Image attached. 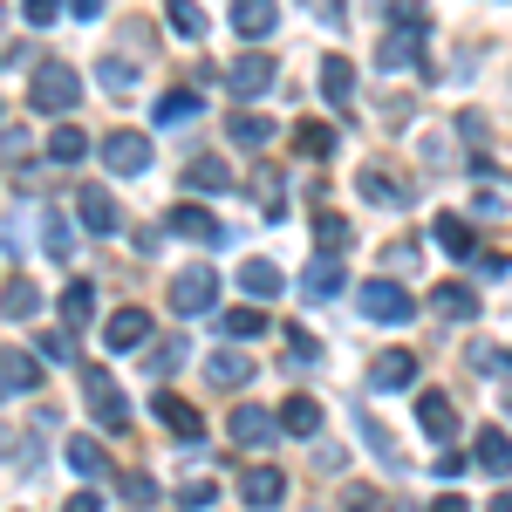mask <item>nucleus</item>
<instances>
[{"instance_id":"nucleus-36","label":"nucleus","mask_w":512,"mask_h":512,"mask_svg":"<svg viewBox=\"0 0 512 512\" xmlns=\"http://www.w3.org/2000/svg\"><path fill=\"white\" fill-rule=\"evenodd\" d=\"M349 239H355V226L342 219V212H315V246L321 253H342Z\"/></svg>"},{"instance_id":"nucleus-46","label":"nucleus","mask_w":512,"mask_h":512,"mask_svg":"<svg viewBox=\"0 0 512 512\" xmlns=\"http://www.w3.org/2000/svg\"><path fill=\"white\" fill-rule=\"evenodd\" d=\"M212 499H219V492H212L205 478H185V492H178V506H185V512H205Z\"/></svg>"},{"instance_id":"nucleus-39","label":"nucleus","mask_w":512,"mask_h":512,"mask_svg":"<svg viewBox=\"0 0 512 512\" xmlns=\"http://www.w3.org/2000/svg\"><path fill=\"white\" fill-rule=\"evenodd\" d=\"M89 308H96V287H89V280H69V287H62V315H69V328H82Z\"/></svg>"},{"instance_id":"nucleus-51","label":"nucleus","mask_w":512,"mask_h":512,"mask_svg":"<svg viewBox=\"0 0 512 512\" xmlns=\"http://www.w3.org/2000/svg\"><path fill=\"white\" fill-rule=\"evenodd\" d=\"M349 512H383V499H376L369 485H355V492H349Z\"/></svg>"},{"instance_id":"nucleus-35","label":"nucleus","mask_w":512,"mask_h":512,"mask_svg":"<svg viewBox=\"0 0 512 512\" xmlns=\"http://www.w3.org/2000/svg\"><path fill=\"white\" fill-rule=\"evenodd\" d=\"M294 151L301 158H335V130L328 123H294Z\"/></svg>"},{"instance_id":"nucleus-7","label":"nucleus","mask_w":512,"mask_h":512,"mask_svg":"<svg viewBox=\"0 0 512 512\" xmlns=\"http://www.w3.org/2000/svg\"><path fill=\"white\" fill-rule=\"evenodd\" d=\"M226 82H233L239 103H260V96H267V89L280 82V69H274V55H267V48H246L233 69H226Z\"/></svg>"},{"instance_id":"nucleus-52","label":"nucleus","mask_w":512,"mask_h":512,"mask_svg":"<svg viewBox=\"0 0 512 512\" xmlns=\"http://www.w3.org/2000/svg\"><path fill=\"white\" fill-rule=\"evenodd\" d=\"M62 512H103V499H96V492H76V499H69Z\"/></svg>"},{"instance_id":"nucleus-57","label":"nucleus","mask_w":512,"mask_h":512,"mask_svg":"<svg viewBox=\"0 0 512 512\" xmlns=\"http://www.w3.org/2000/svg\"><path fill=\"white\" fill-rule=\"evenodd\" d=\"M396 512H417V506H396Z\"/></svg>"},{"instance_id":"nucleus-8","label":"nucleus","mask_w":512,"mask_h":512,"mask_svg":"<svg viewBox=\"0 0 512 512\" xmlns=\"http://www.w3.org/2000/svg\"><path fill=\"white\" fill-rule=\"evenodd\" d=\"M226 431H233V444H239V451H267L274 437H287V431H280V410H260V403H239Z\"/></svg>"},{"instance_id":"nucleus-47","label":"nucleus","mask_w":512,"mask_h":512,"mask_svg":"<svg viewBox=\"0 0 512 512\" xmlns=\"http://www.w3.org/2000/svg\"><path fill=\"white\" fill-rule=\"evenodd\" d=\"M7 465H14V472H35V465H41V444H21V437H7Z\"/></svg>"},{"instance_id":"nucleus-14","label":"nucleus","mask_w":512,"mask_h":512,"mask_svg":"<svg viewBox=\"0 0 512 512\" xmlns=\"http://www.w3.org/2000/svg\"><path fill=\"white\" fill-rule=\"evenodd\" d=\"M103 342H110L117 355L144 349V342H151V315H144V308H117V315L103 321Z\"/></svg>"},{"instance_id":"nucleus-9","label":"nucleus","mask_w":512,"mask_h":512,"mask_svg":"<svg viewBox=\"0 0 512 512\" xmlns=\"http://www.w3.org/2000/svg\"><path fill=\"white\" fill-rule=\"evenodd\" d=\"M76 219H82V233H96V239L123 233V212H117V198L103 192V185H82L76 192Z\"/></svg>"},{"instance_id":"nucleus-34","label":"nucleus","mask_w":512,"mask_h":512,"mask_svg":"<svg viewBox=\"0 0 512 512\" xmlns=\"http://www.w3.org/2000/svg\"><path fill=\"white\" fill-rule=\"evenodd\" d=\"M89 151H96V144L82 137L76 123H62V130L48 137V158H55V164H82V158H89Z\"/></svg>"},{"instance_id":"nucleus-19","label":"nucleus","mask_w":512,"mask_h":512,"mask_svg":"<svg viewBox=\"0 0 512 512\" xmlns=\"http://www.w3.org/2000/svg\"><path fill=\"white\" fill-rule=\"evenodd\" d=\"M41 253L48 260H76V226L62 205H41Z\"/></svg>"},{"instance_id":"nucleus-20","label":"nucleus","mask_w":512,"mask_h":512,"mask_svg":"<svg viewBox=\"0 0 512 512\" xmlns=\"http://www.w3.org/2000/svg\"><path fill=\"white\" fill-rule=\"evenodd\" d=\"M185 192H233V164L219 158V151L192 158V164H185Z\"/></svg>"},{"instance_id":"nucleus-42","label":"nucleus","mask_w":512,"mask_h":512,"mask_svg":"<svg viewBox=\"0 0 512 512\" xmlns=\"http://www.w3.org/2000/svg\"><path fill=\"white\" fill-rule=\"evenodd\" d=\"M171 28H178L185 41H198L205 35V7H198V0H171Z\"/></svg>"},{"instance_id":"nucleus-54","label":"nucleus","mask_w":512,"mask_h":512,"mask_svg":"<svg viewBox=\"0 0 512 512\" xmlns=\"http://www.w3.org/2000/svg\"><path fill=\"white\" fill-rule=\"evenodd\" d=\"M69 14H76V21H96V14H103V0H69Z\"/></svg>"},{"instance_id":"nucleus-15","label":"nucleus","mask_w":512,"mask_h":512,"mask_svg":"<svg viewBox=\"0 0 512 512\" xmlns=\"http://www.w3.org/2000/svg\"><path fill=\"white\" fill-rule=\"evenodd\" d=\"M417 424H424V437L451 444V437H458V410H451V396H444V390H424V396H417Z\"/></svg>"},{"instance_id":"nucleus-11","label":"nucleus","mask_w":512,"mask_h":512,"mask_svg":"<svg viewBox=\"0 0 512 512\" xmlns=\"http://www.w3.org/2000/svg\"><path fill=\"white\" fill-rule=\"evenodd\" d=\"M355 192L369 198V205H383V212L410 205V192H403V178H396L390 164H362V171H355Z\"/></svg>"},{"instance_id":"nucleus-6","label":"nucleus","mask_w":512,"mask_h":512,"mask_svg":"<svg viewBox=\"0 0 512 512\" xmlns=\"http://www.w3.org/2000/svg\"><path fill=\"white\" fill-rule=\"evenodd\" d=\"M417 62H424V14L396 21L390 35L376 41V69H417Z\"/></svg>"},{"instance_id":"nucleus-13","label":"nucleus","mask_w":512,"mask_h":512,"mask_svg":"<svg viewBox=\"0 0 512 512\" xmlns=\"http://www.w3.org/2000/svg\"><path fill=\"white\" fill-rule=\"evenodd\" d=\"M349 287V267H342V253H321L315 267L301 274V301H335Z\"/></svg>"},{"instance_id":"nucleus-22","label":"nucleus","mask_w":512,"mask_h":512,"mask_svg":"<svg viewBox=\"0 0 512 512\" xmlns=\"http://www.w3.org/2000/svg\"><path fill=\"white\" fill-rule=\"evenodd\" d=\"M321 96H328L335 110H355V69H349V55H321Z\"/></svg>"},{"instance_id":"nucleus-48","label":"nucleus","mask_w":512,"mask_h":512,"mask_svg":"<svg viewBox=\"0 0 512 512\" xmlns=\"http://www.w3.org/2000/svg\"><path fill=\"white\" fill-rule=\"evenodd\" d=\"M69 0H21V14H28V28H48L55 14H62Z\"/></svg>"},{"instance_id":"nucleus-26","label":"nucleus","mask_w":512,"mask_h":512,"mask_svg":"<svg viewBox=\"0 0 512 512\" xmlns=\"http://www.w3.org/2000/svg\"><path fill=\"white\" fill-rule=\"evenodd\" d=\"M96 89H103V96H137V62H130V55H103V62H96Z\"/></svg>"},{"instance_id":"nucleus-56","label":"nucleus","mask_w":512,"mask_h":512,"mask_svg":"<svg viewBox=\"0 0 512 512\" xmlns=\"http://www.w3.org/2000/svg\"><path fill=\"white\" fill-rule=\"evenodd\" d=\"M130 512H151V506H130Z\"/></svg>"},{"instance_id":"nucleus-58","label":"nucleus","mask_w":512,"mask_h":512,"mask_svg":"<svg viewBox=\"0 0 512 512\" xmlns=\"http://www.w3.org/2000/svg\"><path fill=\"white\" fill-rule=\"evenodd\" d=\"M506 355H512V349H506Z\"/></svg>"},{"instance_id":"nucleus-31","label":"nucleus","mask_w":512,"mask_h":512,"mask_svg":"<svg viewBox=\"0 0 512 512\" xmlns=\"http://www.w3.org/2000/svg\"><path fill=\"white\" fill-rule=\"evenodd\" d=\"M7 321H35L41 315V287L35 280H21V274H7V308H0Z\"/></svg>"},{"instance_id":"nucleus-50","label":"nucleus","mask_w":512,"mask_h":512,"mask_svg":"<svg viewBox=\"0 0 512 512\" xmlns=\"http://www.w3.org/2000/svg\"><path fill=\"white\" fill-rule=\"evenodd\" d=\"M383 260H390V267H417V239H396Z\"/></svg>"},{"instance_id":"nucleus-25","label":"nucleus","mask_w":512,"mask_h":512,"mask_svg":"<svg viewBox=\"0 0 512 512\" xmlns=\"http://www.w3.org/2000/svg\"><path fill=\"white\" fill-rule=\"evenodd\" d=\"M280 287H287V274H280L274 260H246V267H239V294H246V301H274Z\"/></svg>"},{"instance_id":"nucleus-5","label":"nucleus","mask_w":512,"mask_h":512,"mask_svg":"<svg viewBox=\"0 0 512 512\" xmlns=\"http://www.w3.org/2000/svg\"><path fill=\"white\" fill-rule=\"evenodd\" d=\"M212 301H219V274L198 260V267H185V274L171 280V308L185 321H198V315H212Z\"/></svg>"},{"instance_id":"nucleus-29","label":"nucleus","mask_w":512,"mask_h":512,"mask_svg":"<svg viewBox=\"0 0 512 512\" xmlns=\"http://www.w3.org/2000/svg\"><path fill=\"white\" fill-rule=\"evenodd\" d=\"M437 246H444V253H451V260H472L478 253V239H472V226H465V219H458V212H437Z\"/></svg>"},{"instance_id":"nucleus-10","label":"nucleus","mask_w":512,"mask_h":512,"mask_svg":"<svg viewBox=\"0 0 512 512\" xmlns=\"http://www.w3.org/2000/svg\"><path fill=\"white\" fill-rule=\"evenodd\" d=\"M280 499H287V472H274V465L239 472V506H246V512H274Z\"/></svg>"},{"instance_id":"nucleus-32","label":"nucleus","mask_w":512,"mask_h":512,"mask_svg":"<svg viewBox=\"0 0 512 512\" xmlns=\"http://www.w3.org/2000/svg\"><path fill=\"white\" fill-rule=\"evenodd\" d=\"M219 328H226V342H253V335H267L274 321H267V308H226Z\"/></svg>"},{"instance_id":"nucleus-27","label":"nucleus","mask_w":512,"mask_h":512,"mask_svg":"<svg viewBox=\"0 0 512 512\" xmlns=\"http://www.w3.org/2000/svg\"><path fill=\"white\" fill-rule=\"evenodd\" d=\"M280 431H287V437H315V431H321V403L294 390L287 403H280Z\"/></svg>"},{"instance_id":"nucleus-33","label":"nucleus","mask_w":512,"mask_h":512,"mask_svg":"<svg viewBox=\"0 0 512 512\" xmlns=\"http://www.w3.org/2000/svg\"><path fill=\"white\" fill-rule=\"evenodd\" d=\"M69 465H76L82 478H103L110 472V451H103L96 437H69Z\"/></svg>"},{"instance_id":"nucleus-24","label":"nucleus","mask_w":512,"mask_h":512,"mask_svg":"<svg viewBox=\"0 0 512 512\" xmlns=\"http://www.w3.org/2000/svg\"><path fill=\"white\" fill-rule=\"evenodd\" d=\"M274 21H280L274 0H233V28L246 41H267V35H274Z\"/></svg>"},{"instance_id":"nucleus-12","label":"nucleus","mask_w":512,"mask_h":512,"mask_svg":"<svg viewBox=\"0 0 512 512\" xmlns=\"http://www.w3.org/2000/svg\"><path fill=\"white\" fill-rule=\"evenodd\" d=\"M472 465H478V472H492V478H512V437L499 431V424H478V437H472Z\"/></svg>"},{"instance_id":"nucleus-55","label":"nucleus","mask_w":512,"mask_h":512,"mask_svg":"<svg viewBox=\"0 0 512 512\" xmlns=\"http://www.w3.org/2000/svg\"><path fill=\"white\" fill-rule=\"evenodd\" d=\"M431 512H472V506H465V499H458V492H444V499H437Z\"/></svg>"},{"instance_id":"nucleus-44","label":"nucleus","mask_w":512,"mask_h":512,"mask_svg":"<svg viewBox=\"0 0 512 512\" xmlns=\"http://www.w3.org/2000/svg\"><path fill=\"white\" fill-rule=\"evenodd\" d=\"M117 492L130 499V506H151V499H158V485H151L144 472H123V478H117Z\"/></svg>"},{"instance_id":"nucleus-4","label":"nucleus","mask_w":512,"mask_h":512,"mask_svg":"<svg viewBox=\"0 0 512 512\" xmlns=\"http://www.w3.org/2000/svg\"><path fill=\"white\" fill-rule=\"evenodd\" d=\"M96 158L110 164L117 178H144V171H151V137H144V130H110V137L96 144Z\"/></svg>"},{"instance_id":"nucleus-43","label":"nucleus","mask_w":512,"mask_h":512,"mask_svg":"<svg viewBox=\"0 0 512 512\" xmlns=\"http://www.w3.org/2000/svg\"><path fill=\"white\" fill-rule=\"evenodd\" d=\"M35 355H41V362H76V349H69V335H62V328H41Z\"/></svg>"},{"instance_id":"nucleus-1","label":"nucleus","mask_w":512,"mask_h":512,"mask_svg":"<svg viewBox=\"0 0 512 512\" xmlns=\"http://www.w3.org/2000/svg\"><path fill=\"white\" fill-rule=\"evenodd\" d=\"M28 103H35L41 117H69L82 103V76L69 62H41L35 76H28Z\"/></svg>"},{"instance_id":"nucleus-3","label":"nucleus","mask_w":512,"mask_h":512,"mask_svg":"<svg viewBox=\"0 0 512 512\" xmlns=\"http://www.w3.org/2000/svg\"><path fill=\"white\" fill-rule=\"evenodd\" d=\"M355 308L369 321H383V328H403V321L417 315V308H410V287H396V280H362V287H355Z\"/></svg>"},{"instance_id":"nucleus-17","label":"nucleus","mask_w":512,"mask_h":512,"mask_svg":"<svg viewBox=\"0 0 512 512\" xmlns=\"http://www.w3.org/2000/svg\"><path fill=\"white\" fill-rule=\"evenodd\" d=\"M410 383H417L410 349H383L376 362H369V390H410Z\"/></svg>"},{"instance_id":"nucleus-53","label":"nucleus","mask_w":512,"mask_h":512,"mask_svg":"<svg viewBox=\"0 0 512 512\" xmlns=\"http://www.w3.org/2000/svg\"><path fill=\"white\" fill-rule=\"evenodd\" d=\"M301 7H315L321 21H342V0H301Z\"/></svg>"},{"instance_id":"nucleus-41","label":"nucleus","mask_w":512,"mask_h":512,"mask_svg":"<svg viewBox=\"0 0 512 512\" xmlns=\"http://www.w3.org/2000/svg\"><path fill=\"white\" fill-rule=\"evenodd\" d=\"M253 192H260V212H267V219H287V198H280V171H260V178H253Z\"/></svg>"},{"instance_id":"nucleus-28","label":"nucleus","mask_w":512,"mask_h":512,"mask_svg":"<svg viewBox=\"0 0 512 512\" xmlns=\"http://www.w3.org/2000/svg\"><path fill=\"white\" fill-rule=\"evenodd\" d=\"M226 137H233V144H246V151H267V144H274V123L260 117V110H246V103H239L233 123H226Z\"/></svg>"},{"instance_id":"nucleus-49","label":"nucleus","mask_w":512,"mask_h":512,"mask_svg":"<svg viewBox=\"0 0 512 512\" xmlns=\"http://www.w3.org/2000/svg\"><path fill=\"white\" fill-rule=\"evenodd\" d=\"M472 369H478V376H499V369H512V355H499V349H485V342H478V349H472Z\"/></svg>"},{"instance_id":"nucleus-45","label":"nucleus","mask_w":512,"mask_h":512,"mask_svg":"<svg viewBox=\"0 0 512 512\" xmlns=\"http://www.w3.org/2000/svg\"><path fill=\"white\" fill-rule=\"evenodd\" d=\"M178 362H185V342H158V349H151V362H144V369H151V376H171V369H178Z\"/></svg>"},{"instance_id":"nucleus-16","label":"nucleus","mask_w":512,"mask_h":512,"mask_svg":"<svg viewBox=\"0 0 512 512\" xmlns=\"http://www.w3.org/2000/svg\"><path fill=\"white\" fill-rule=\"evenodd\" d=\"M151 417H158V424H164L171 437H192V444H198V431H205V424H198V410L185 403V396H171V390L151 396Z\"/></svg>"},{"instance_id":"nucleus-2","label":"nucleus","mask_w":512,"mask_h":512,"mask_svg":"<svg viewBox=\"0 0 512 512\" xmlns=\"http://www.w3.org/2000/svg\"><path fill=\"white\" fill-rule=\"evenodd\" d=\"M82 369V403H89V417L103 424V431H123L130 424V396L117 390V376L103 369V362H76Z\"/></svg>"},{"instance_id":"nucleus-21","label":"nucleus","mask_w":512,"mask_h":512,"mask_svg":"<svg viewBox=\"0 0 512 512\" xmlns=\"http://www.w3.org/2000/svg\"><path fill=\"white\" fill-rule=\"evenodd\" d=\"M205 383H212V390H239V383H253V362L239 349H212L205 355Z\"/></svg>"},{"instance_id":"nucleus-23","label":"nucleus","mask_w":512,"mask_h":512,"mask_svg":"<svg viewBox=\"0 0 512 512\" xmlns=\"http://www.w3.org/2000/svg\"><path fill=\"white\" fill-rule=\"evenodd\" d=\"M431 308L444 321H478V294L465 287V280H437V287H431Z\"/></svg>"},{"instance_id":"nucleus-38","label":"nucleus","mask_w":512,"mask_h":512,"mask_svg":"<svg viewBox=\"0 0 512 512\" xmlns=\"http://www.w3.org/2000/svg\"><path fill=\"white\" fill-rule=\"evenodd\" d=\"M287 369H294V376H301V369H321V342H315V335L287 328Z\"/></svg>"},{"instance_id":"nucleus-18","label":"nucleus","mask_w":512,"mask_h":512,"mask_svg":"<svg viewBox=\"0 0 512 512\" xmlns=\"http://www.w3.org/2000/svg\"><path fill=\"white\" fill-rule=\"evenodd\" d=\"M171 233L198 239V246H226V226H219L205 205H171Z\"/></svg>"},{"instance_id":"nucleus-30","label":"nucleus","mask_w":512,"mask_h":512,"mask_svg":"<svg viewBox=\"0 0 512 512\" xmlns=\"http://www.w3.org/2000/svg\"><path fill=\"white\" fill-rule=\"evenodd\" d=\"M0 362H7V369H0V383H7V396H28L41 383V362L35 355H21V349H7L0 355Z\"/></svg>"},{"instance_id":"nucleus-40","label":"nucleus","mask_w":512,"mask_h":512,"mask_svg":"<svg viewBox=\"0 0 512 512\" xmlns=\"http://www.w3.org/2000/svg\"><path fill=\"white\" fill-rule=\"evenodd\" d=\"M355 431H362V444H369V451H376V458H383V465H396V437L383 431V424H376V417H362V410H355Z\"/></svg>"},{"instance_id":"nucleus-37","label":"nucleus","mask_w":512,"mask_h":512,"mask_svg":"<svg viewBox=\"0 0 512 512\" xmlns=\"http://www.w3.org/2000/svg\"><path fill=\"white\" fill-rule=\"evenodd\" d=\"M198 110H205V96H198V89H171V96L158 103V123H192Z\"/></svg>"}]
</instances>
